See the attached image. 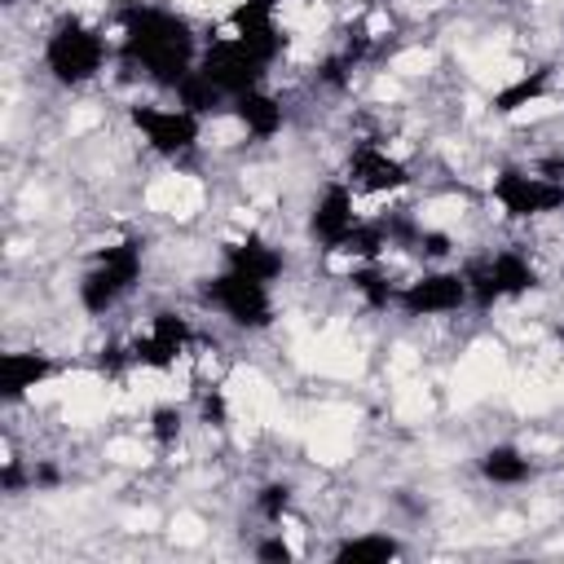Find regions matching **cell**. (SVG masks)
Masks as SVG:
<instances>
[{"mask_svg": "<svg viewBox=\"0 0 564 564\" xmlns=\"http://www.w3.org/2000/svg\"><path fill=\"white\" fill-rule=\"evenodd\" d=\"M119 53L123 62H132L150 84L176 88L194 66H198V40L189 31L185 18H176L172 9H132L119 35Z\"/></svg>", "mask_w": 564, "mask_h": 564, "instance_id": "6da1fadb", "label": "cell"}, {"mask_svg": "<svg viewBox=\"0 0 564 564\" xmlns=\"http://www.w3.org/2000/svg\"><path fill=\"white\" fill-rule=\"evenodd\" d=\"M110 48L106 35L97 26H88L84 18H62L48 40H44V70L62 84V88H84L101 75Z\"/></svg>", "mask_w": 564, "mask_h": 564, "instance_id": "7a4b0ae2", "label": "cell"}, {"mask_svg": "<svg viewBox=\"0 0 564 564\" xmlns=\"http://www.w3.org/2000/svg\"><path fill=\"white\" fill-rule=\"evenodd\" d=\"M494 203L511 220H533L555 207H564V163H542V167H507L494 176Z\"/></svg>", "mask_w": 564, "mask_h": 564, "instance_id": "3957f363", "label": "cell"}, {"mask_svg": "<svg viewBox=\"0 0 564 564\" xmlns=\"http://www.w3.org/2000/svg\"><path fill=\"white\" fill-rule=\"evenodd\" d=\"M141 282V242H115L93 256V264L79 278V304L84 313H110L119 300L132 295Z\"/></svg>", "mask_w": 564, "mask_h": 564, "instance_id": "277c9868", "label": "cell"}, {"mask_svg": "<svg viewBox=\"0 0 564 564\" xmlns=\"http://www.w3.org/2000/svg\"><path fill=\"white\" fill-rule=\"evenodd\" d=\"M467 291H471V304L476 308H494L498 300H516L524 295L533 282H538V269L524 251L516 247H502V251H489V256H476L467 269Z\"/></svg>", "mask_w": 564, "mask_h": 564, "instance_id": "5b68a950", "label": "cell"}, {"mask_svg": "<svg viewBox=\"0 0 564 564\" xmlns=\"http://www.w3.org/2000/svg\"><path fill=\"white\" fill-rule=\"evenodd\" d=\"M207 304L229 317L234 326L242 330H264L273 322V295H269V282L251 278V273H238V269H220L212 282H207Z\"/></svg>", "mask_w": 564, "mask_h": 564, "instance_id": "8992f818", "label": "cell"}, {"mask_svg": "<svg viewBox=\"0 0 564 564\" xmlns=\"http://www.w3.org/2000/svg\"><path fill=\"white\" fill-rule=\"evenodd\" d=\"M198 70L234 101V97H242V93H251V88H264L269 62H264L256 48H247V44L229 31V35H220L216 44H207V48L198 53Z\"/></svg>", "mask_w": 564, "mask_h": 564, "instance_id": "52a82bcc", "label": "cell"}, {"mask_svg": "<svg viewBox=\"0 0 564 564\" xmlns=\"http://www.w3.org/2000/svg\"><path fill=\"white\" fill-rule=\"evenodd\" d=\"M132 128L145 137V145L163 159H181L198 145L203 137V119L189 115L185 106H159V101H137L132 106Z\"/></svg>", "mask_w": 564, "mask_h": 564, "instance_id": "ba28073f", "label": "cell"}, {"mask_svg": "<svg viewBox=\"0 0 564 564\" xmlns=\"http://www.w3.org/2000/svg\"><path fill=\"white\" fill-rule=\"evenodd\" d=\"M463 304H471L463 269H427L414 282L397 286V308L405 317H445V313H458Z\"/></svg>", "mask_w": 564, "mask_h": 564, "instance_id": "9c48e42d", "label": "cell"}, {"mask_svg": "<svg viewBox=\"0 0 564 564\" xmlns=\"http://www.w3.org/2000/svg\"><path fill=\"white\" fill-rule=\"evenodd\" d=\"M357 225H361V216H357V203H352V185H348V181H330V185L317 194L313 212H308V234H313V242H317L322 251H339Z\"/></svg>", "mask_w": 564, "mask_h": 564, "instance_id": "30bf717a", "label": "cell"}, {"mask_svg": "<svg viewBox=\"0 0 564 564\" xmlns=\"http://www.w3.org/2000/svg\"><path fill=\"white\" fill-rule=\"evenodd\" d=\"M344 181L352 185V194H397L401 185H410V172L383 145L361 141V145H352V154L344 163Z\"/></svg>", "mask_w": 564, "mask_h": 564, "instance_id": "8fae6325", "label": "cell"}, {"mask_svg": "<svg viewBox=\"0 0 564 564\" xmlns=\"http://www.w3.org/2000/svg\"><path fill=\"white\" fill-rule=\"evenodd\" d=\"M185 344H189V322H185L181 313H154V317L141 326V335L132 339L128 352H132V361L163 370V366H172V361L185 352Z\"/></svg>", "mask_w": 564, "mask_h": 564, "instance_id": "7c38bea8", "label": "cell"}, {"mask_svg": "<svg viewBox=\"0 0 564 564\" xmlns=\"http://www.w3.org/2000/svg\"><path fill=\"white\" fill-rule=\"evenodd\" d=\"M229 115H234V123H238L247 137H256V141L278 137L282 123H286L282 97H273V93H264V88H251V93L234 97V101H229Z\"/></svg>", "mask_w": 564, "mask_h": 564, "instance_id": "4fadbf2b", "label": "cell"}, {"mask_svg": "<svg viewBox=\"0 0 564 564\" xmlns=\"http://www.w3.org/2000/svg\"><path fill=\"white\" fill-rule=\"evenodd\" d=\"M225 264L238 269V273H251V278H260V282H269V286H273V282L282 278V269H286L282 251H278L273 242H264L260 234H247V238L229 242V247H225Z\"/></svg>", "mask_w": 564, "mask_h": 564, "instance_id": "5bb4252c", "label": "cell"}, {"mask_svg": "<svg viewBox=\"0 0 564 564\" xmlns=\"http://www.w3.org/2000/svg\"><path fill=\"white\" fill-rule=\"evenodd\" d=\"M48 370H53L48 352H4V357H0V392H4L9 401H18V397H26Z\"/></svg>", "mask_w": 564, "mask_h": 564, "instance_id": "9a60e30c", "label": "cell"}, {"mask_svg": "<svg viewBox=\"0 0 564 564\" xmlns=\"http://www.w3.org/2000/svg\"><path fill=\"white\" fill-rule=\"evenodd\" d=\"M476 467H480V476L489 485H502V489H516V485H524L533 476V458L520 445H489Z\"/></svg>", "mask_w": 564, "mask_h": 564, "instance_id": "2e32d148", "label": "cell"}, {"mask_svg": "<svg viewBox=\"0 0 564 564\" xmlns=\"http://www.w3.org/2000/svg\"><path fill=\"white\" fill-rule=\"evenodd\" d=\"M172 93H176V106H185V110H189V115H198V119L229 110V97H225V93H220V88H216L198 66H194V70H189Z\"/></svg>", "mask_w": 564, "mask_h": 564, "instance_id": "e0dca14e", "label": "cell"}, {"mask_svg": "<svg viewBox=\"0 0 564 564\" xmlns=\"http://www.w3.org/2000/svg\"><path fill=\"white\" fill-rule=\"evenodd\" d=\"M397 555H401V542L392 533H357V538H344L335 546L339 564H388Z\"/></svg>", "mask_w": 564, "mask_h": 564, "instance_id": "ac0fdd59", "label": "cell"}, {"mask_svg": "<svg viewBox=\"0 0 564 564\" xmlns=\"http://www.w3.org/2000/svg\"><path fill=\"white\" fill-rule=\"evenodd\" d=\"M542 93H546V75H542V70H533V75L516 79L511 88H502V93L494 97V110H498V115H511V110H520V106L538 101Z\"/></svg>", "mask_w": 564, "mask_h": 564, "instance_id": "d6986e66", "label": "cell"}, {"mask_svg": "<svg viewBox=\"0 0 564 564\" xmlns=\"http://www.w3.org/2000/svg\"><path fill=\"white\" fill-rule=\"evenodd\" d=\"M256 511L269 520V524H282V516L291 511V489L286 485H264L256 494Z\"/></svg>", "mask_w": 564, "mask_h": 564, "instance_id": "ffe728a7", "label": "cell"}, {"mask_svg": "<svg viewBox=\"0 0 564 564\" xmlns=\"http://www.w3.org/2000/svg\"><path fill=\"white\" fill-rule=\"evenodd\" d=\"M150 436H154L159 445H172V441L181 436V410H176V405H159V410L150 414Z\"/></svg>", "mask_w": 564, "mask_h": 564, "instance_id": "44dd1931", "label": "cell"}, {"mask_svg": "<svg viewBox=\"0 0 564 564\" xmlns=\"http://www.w3.org/2000/svg\"><path fill=\"white\" fill-rule=\"evenodd\" d=\"M256 560H291V546L282 542V529H278L273 538H264V542L256 546Z\"/></svg>", "mask_w": 564, "mask_h": 564, "instance_id": "7402d4cb", "label": "cell"}]
</instances>
